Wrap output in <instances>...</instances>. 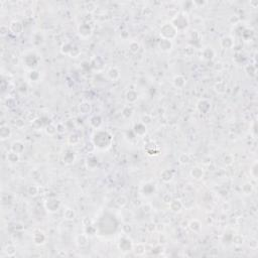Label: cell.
I'll use <instances>...</instances> for the list:
<instances>
[{
    "label": "cell",
    "instance_id": "obj_11",
    "mask_svg": "<svg viewBox=\"0 0 258 258\" xmlns=\"http://www.w3.org/2000/svg\"><path fill=\"white\" fill-rule=\"evenodd\" d=\"M159 47L163 52H169L172 49V42H171V40L163 38V40H160L159 42Z\"/></svg>",
    "mask_w": 258,
    "mask_h": 258
},
{
    "label": "cell",
    "instance_id": "obj_55",
    "mask_svg": "<svg viewBox=\"0 0 258 258\" xmlns=\"http://www.w3.org/2000/svg\"><path fill=\"white\" fill-rule=\"evenodd\" d=\"M57 130L59 133H64L65 132V125L61 124V123H59V124L57 125Z\"/></svg>",
    "mask_w": 258,
    "mask_h": 258
},
{
    "label": "cell",
    "instance_id": "obj_20",
    "mask_svg": "<svg viewBox=\"0 0 258 258\" xmlns=\"http://www.w3.org/2000/svg\"><path fill=\"white\" fill-rule=\"evenodd\" d=\"M138 99V94L135 90H129L126 92V100L129 103H135Z\"/></svg>",
    "mask_w": 258,
    "mask_h": 258
},
{
    "label": "cell",
    "instance_id": "obj_17",
    "mask_svg": "<svg viewBox=\"0 0 258 258\" xmlns=\"http://www.w3.org/2000/svg\"><path fill=\"white\" fill-rule=\"evenodd\" d=\"M10 136H11V129L9 127L5 126V125L1 126V128H0V138H1L2 140H6V139H8Z\"/></svg>",
    "mask_w": 258,
    "mask_h": 258
},
{
    "label": "cell",
    "instance_id": "obj_19",
    "mask_svg": "<svg viewBox=\"0 0 258 258\" xmlns=\"http://www.w3.org/2000/svg\"><path fill=\"white\" fill-rule=\"evenodd\" d=\"M186 85V79L182 75H178L174 78V86L178 89H182Z\"/></svg>",
    "mask_w": 258,
    "mask_h": 258
},
{
    "label": "cell",
    "instance_id": "obj_33",
    "mask_svg": "<svg viewBox=\"0 0 258 258\" xmlns=\"http://www.w3.org/2000/svg\"><path fill=\"white\" fill-rule=\"evenodd\" d=\"M45 132H47L49 135H55L56 133H57V125H53V123L49 124L47 127H45Z\"/></svg>",
    "mask_w": 258,
    "mask_h": 258
},
{
    "label": "cell",
    "instance_id": "obj_29",
    "mask_svg": "<svg viewBox=\"0 0 258 258\" xmlns=\"http://www.w3.org/2000/svg\"><path fill=\"white\" fill-rule=\"evenodd\" d=\"M142 192L145 196H150L154 192V186L151 184H146L142 188Z\"/></svg>",
    "mask_w": 258,
    "mask_h": 258
},
{
    "label": "cell",
    "instance_id": "obj_14",
    "mask_svg": "<svg viewBox=\"0 0 258 258\" xmlns=\"http://www.w3.org/2000/svg\"><path fill=\"white\" fill-rule=\"evenodd\" d=\"M11 151H13L17 154H21L24 151V144L21 141H15L11 145Z\"/></svg>",
    "mask_w": 258,
    "mask_h": 258
},
{
    "label": "cell",
    "instance_id": "obj_24",
    "mask_svg": "<svg viewBox=\"0 0 258 258\" xmlns=\"http://www.w3.org/2000/svg\"><path fill=\"white\" fill-rule=\"evenodd\" d=\"M79 110H80V112L82 113V114H88V113H90L91 112V104L89 102H86V101H84L80 104V106H79Z\"/></svg>",
    "mask_w": 258,
    "mask_h": 258
},
{
    "label": "cell",
    "instance_id": "obj_23",
    "mask_svg": "<svg viewBox=\"0 0 258 258\" xmlns=\"http://www.w3.org/2000/svg\"><path fill=\"white\" fill-rule=\"evenodd\" d=\"M221 45L224 49H231L234 45V40L231 36H226L221 40Z\"/></svg>",
    "mask_w": 258,
    "mask_h": 258
},
{
    "label": "cell",
    "instance_id": "obj_35",
    "mask_svg": "<svg viewBox=\"0 0 258 258\" xmlns=\"http://www.w3.org/2000/svg\"><path fill=\"white\" fill-rule=\"evenodd\" d=\"M64 216H65V218L67 219V220L72 221V220H74V219H75L76 214H75V212L73 211L72 209H67L66 211H65Z\"/></svg>",
    "mask_w": 258,
    "mask_h": 258
},
{
    "label": "cell",
    "instance_id": "obj_41",
    "mask_svg": "<svg viewBox=\"0 0 258 258\" xmlns=\"http://www.w3.org/2000/svg\"><path fill=\"white\" fill-rule=\"evenodd\" d=\"M242 192H243L245 195L251 194V192H252V184H250V183H246L244 186L242 187Z\"/></svg>",
    "mask_w": 258,
    "mask_h": 258
},
{
    "label": "cell",
    "instance_id": "obj_30",
    "mask_svg": "<svg viewBox=\"0 0 258 258\" xmlns=\"http://www.w3.org/2000/svg\"><path fill=\"white\" fill-rule=\"evenodd\" d=\"M201 223L198 220H192L190 222V224H188V227H190V229L192 231H194V232H198V231L201 230Z\"/></svg>",
    "mask_w": 258,
    "mask_h": 258
},
{
    "label": "cell",
    "instance_id": "obj_7",
    "mask_svg": "<svg viewBox=\"0 0 258 258\" xmlns=\"http://www.w3.org/2000/svg\"><path fill=\"white\" fill-rule=\"evenodd\" d=\"M197 109L203 114H207L211 109V103L206 99H202L200 100L197 104Z\"/></svg>",
    "mask_w": 258,
    "mask_h": 258
},
{
    "label": "cell",
    "instance_id": "obj_16",
    "mask_svg": "<svg viewBox=\"0 0 258 258\" xmlns=\"http://www.w3.org/2000/svg\"><path fill=\"white\" fill-rule=\"evenodd\" d=\"M45 239H47V238H45V235L42 232H40V231H36V232L33 234V241H34V243L37 245L44 244Z\"/></svg>",
    "mask_w": 258,
    "mask_h": 258
},
{
    "label": "cell",
    "instance_id": "obj_22",
    "mask_svg": "<svg viewBox=\"0 0 258 258\" xmlns=\"http://www.w3.org/2000/svg\"><path fill=\"white\" fill-rule=\"evenodd\" d=\"M102 118L101 116H99V115H95V116H93L91 118V120H90V124L92 125V127H94V128L96 129H98L100 128V126L102 125Z\"/></svg>",
    "mask_w": 258,
    "mask_h": 258
},
{
    "label": "cell",
    "instance_id": "obj_34",
    "mask_svg": "<svg viewBox=\"0 0 258 258\" xmlns=\"http://www.w3.org/2000/svg\"><path fill=\"white\" fill-rule=\"evenodd\" d=\"M74 49V45L72 44H65L63 47H61V53H65V55H70L71 52Z\"/></svg>",
    "mask_w": 258,
    "mask_h": 258
},
{
    "label": "cell",
    "instance_id": "obj_46",
    "mask_svg": "<svg viewBox=\"0 0 258 258\" xmlns=\"http://www.w3.org/2000/svg\"><path fill=\"white\" fill-rule=\"evenodd\" d=\"M29 79L32 80V81H37L38 79H40V74H38V72L36 71V70H32L29 73Z\"/></svg>",
    "mask_w": 258,
    "mask_h": 258
},
{
    "label": "cell",
    "instance_id": "obj_51",
    "mask_svg": "<svg viewBox=\"0 0 258 258\" xmlns=\"http://www.w3.org/2000/svg\"><path fill=\"white\" fill-rule=\"evenodd\" d=\"M150 122H151V117L149 115H143L142 116V123L143 124H149Z\"/></svg>",
    "mask_w": 258,
    "mask_h": 258
},
{
    "label": "cell",
    "instance_id": "obj_54",
    "mask_svg": "<svg viewBox=\"0 0 258 258\" xmlns=\"http://www.w3.org/2000/svg\"><path fill=\"white\" fill-rule=\"evenodd\" d=\"M86 232L87 233H89L90 235H94L95 232H96V229L94 228V227H92V226H89L88 225L87 226V228H86Z\"/></svg>",
    "mask_w": 258,
    "mask_h": 258
},
{
    "label": "cell",
    "instance_id": "obj_28",
    "mask_svg": "<svg viewBox=\"0 0 258 258\" xmlns=\"http://www.w3.org/2000/svg\"><path fill=\"white\" fill-rule=\"evenodd\" d=\"M203 57H204V59H206L208 61H211V60H213V57H215V52L213 51V49L206 48L203 51Z\"/></svg>",
    "mask_w": 258,
    "mask_h": 258
},
{
    "label": "cell",
    "instance_id": "obj_43",
    "mask_svg": "<svg viewBox=\"0 0 258 258\" xmlns=\"http://www.w3.org/2000/svg\"><path fill=\"white\" fill-rule=\"evenodd\" d=\"M80 141V137L78 134H71L70 137H69V142H70L71 144H77L78 142Z\"/></svg>",
    "mask_w": 258,
    "mask_h": 258
},
{
    "label": "cell",
    "instance_id": "obj_42",
    "mask_svg": "<svg viewBox=\"0 0 258 258\" xmlns=\"http://www.w3.org/2000/svg\"><path fill=\"white\" fill-rule=\"evenodd\" d=\"M116 204L119 207H124L127 204V199L125 196H120V197H118L116 200Z\"/></svg>",
    "mask_w": 258,
    "mask_h": 258
},
{
    "label": "cell",
    "instance_id": "obj_3",
    "mask_svg": "<svg viewBox=\"0 0 258 258\" xmlns=\"http://www.w3.org/2000/svg\"><path fill=\"white\" fill-rule=\"evenodd\" d=\"M176 33H178V30L175 28V26L171 22L164 23L160 28V36H163V38H165V40H171L172 38L176 36Z\"/></svg>",
    "mask_w": 258,
    "mask_h": 258
},
{
    "label": "cell",
    "instance_id": "obj_57",
    "mask_svg": "<svg viewBox=\"0 0 258 258\" xmlns=\"http://www.w3.org/2000/svg\"><path fill=\"white\" fill-rule=\"evenodd\" d=\"M123 229H126V230H127V231H126L127 234L131 232V227H130L129 225H124V226H123Z\"/></svg>",
    "mask_w": 258,
    "mask_h": 258
},
{
    "label": "cell",
    "instance_id": "obj_38",
    "mask_svg": "<svg viewBox=\"0 0 258 258\" xmlns=\"http://www.w3.org/2000/svg\"><path fill=\"white\" fill-rule=\"evenodd\" d=\"M87 163H88V167L90 168H95L98 164V160L95 156H91L87 159Z\"/></svg>",
    "mask_w": 258,
    "mask_h": 258
},
{
    "label": "cell",
    "instance_id": "obj_56",
    "mask_svg": "<svg viewBox=\"0 0 258 258\" xmlns=\"http://www.w3.org/2000/svg\"><path fill=\"white\" fill-rule=\"evenodd\" d=\"M233 241H234V243H236V244H242L243 239H242L240 236H235V237H233Z\"/></svg>",
    "mask_w": 258,
    "mask_h": 258
},
{
    "label": "cell",
    "instance_id": "obj_31",
    "mask_svg": "<svg viewBox=\"0 0 258 258\" xmlns=\"http://www.w3.org/2000/svg\"><path fill=\"white\" fill-rule=\"evenodd\" d=\"M7 160L10 161V163H18L19 161V154H17V153H15L13 151H10L8 154H7Z\"/></svg>",
    "mask_w": 258,
    "mask_h": 258
},
{
    "label": "cell",
    "instance_id": "obj_2",
    "mask_svg": "<svg viewBox=\"0 0 258 258\" xmlns=\"http://www.w3.org/2000/svg\"><path fill=\"white\" fill-rule=\"evenodd\" d=\"M171 23L175 26V28L176 30H184L188 26V18L187 15L184 13L176 14L174 16V18H172Z\"/></svg>",
    "mask_w": 258,
    "mask_h": 258
},
{
    "label": "cell",
    "instance_id": "obj_18",
    "mask_svg": "<svg viewBox=\"0 0 258 258\" xmlns=\"http://www.w3.org/2000/svg\"><path fill=\"white\" fill-rule=\"evenodd\" d=\"M161 180H163L164 183H169L171 180L174 179V171L171 169H164V171L161 172Z\"/></svg>",
    "mask_w": 258,
    "mask_h": 258
},
{
    "label": "cell",
    "instance_id": "obj_21",
    "mask_svg": "<svg viewBox=\"0 0 258 258\" xmlns=\"http://www.w3.org/2000/svg\"><path fill=\"white\" fill-rule=\"evenodd\" d=\"M145 150L146 152L148 153L149 155H157L159 153V149L156 147V145L154 143H148L145 146Z\"/></svg>",
    "mask_w": 258,
    "mask_h": 258
},
{
    "label": "cell",
    "instance_id": "obj_12",
    "mask_svg": "<svg viewBox=\"0 0 258 258\" xmlns=\"http://www.w3.org/2000/svg\"><path fill=\"white\" fill-rule=\"evenodd\" d=\"M49 118L47 117H40V118H36V120L33 121V125L37 127V128H41V127H47L49 124H51Z\"/></svg>",
    "mask_w": 258,
    "mask_h": 258
},
{
    "label": "cell",
    "instance_id": "obj_10",
    "mask_svg": "<svg viewBox=\"0 0 258 258\" xmlns=\"http://www.w3.org/2000/svg\"><path fill=\"white\" fill-rule=\"evenodd\" d=\"M133 132L135 133V135L137 136H143L146 133V126L142 122L136 123L133 127Z\"/></svg>",
    "mask_w": 258,
    "mask_h": 258
},
{
    "label": "cell",
    "instance_id": "obj_45",
    "mask_svg": "<svg viewBox=\"0 0 258 258\" xmlns=\"http://www.w3.org/2000/svg\"><path fill=\"white\" fill-rule=\"evenodd\" d=\"M246 73H247V75L250 76V77H253V76H255L256 74V68L254 67V66H247L246 67Z\"/></svg>",
    "mask_w": 258,
    "mask_h": 258
},
{
    "label": "cell",
    "instance_id": "obj_53",
    "mask_svg": "<svg viewBox=\"0 0 258 258\" xmlns=\"http://www.w3.org/2000/svg\"><path fill=\"white\" fill-rule=\"evenodd\" d=\"M224 161H225V163H226L227 165H230L231 163H233V157L231 156V155H226V156L224 157Z\"/></svg>",
    "mask_w": 258,
    "mask_h": 258
},
{
    "label": "cell",
    "instance_id": "obj_50",
    "mask_svg": "<svg viewBox=\"0 0 258 258\" xmlns=\"http://www.w3.org/2000/svg\"><path fill=\"white\" fill-rule=\"evenodd\" d=\"M80 49L77 48V47H74V49H73V51L71 52V53H70V56L72 57H78L79 55H80Z\"/></svg>",
    "mask_w": 258,
    "mask_h": 258
},
{
    "label": "cell",
    "instance_id": "obj_36",
    "mask_svg": "<svg viewBox=\"0 0 258 258\" xmlns=\"http://www.w3.org/2000/svg\"><path fill=\"white\" fill-rule=\"evenodd\" d=\"M179 161H180V163H182V164H188L191 161V157L188 154H187V153H183V154L180 155Z\"/></svg>",
    "mask_w": 258,
    "mask_h": 258
},
{
    "label": "cell",
    "instance_id": "obj_49",
    "mask_svg": "<svg viewBox=\"0 0 258 258\" xmlns=\"http://www.w3.org/2000/svg\"><path fill=\"white\" fill-rule=\"evenodd\" d=\"M250 174H251V175L253 176L254 179L257 178V163H255L253 164L251 171H250Z\"/></svg>",
    "mask_w": 258,
    "mask_h": 258
},
{
    "label": "cell",
    "instance_id": "obj_39",
    "mask_svg": "<svg viewBox=\"0 0 258 258\" xmlns=\"http://www.w3.org/2000/svg\"><path fill=\"white\" fill-rule=\"evenodd\" d=\"M27 194L29 196H32V197H34V196H36L38 194V188L36 186H29L27 188Z\"/></svg>",
    "mask_w": 258,
    "mask_h": 258
},
{
    "label": "cell",
    "instance_id": "obj_52",
    "mask_svg": "<svg viewBox=\"0 0 258 258\" xmlns=\"http://www.w3.org/2000/svg\"><path fill=\"white\" fill-rule=\"evenodd\" d=\"M163 201L164 203H167V204H169L171 201H172V198H171V196L169 195V194H167V195H164L163 197Z\"/></svg>",
    "mask_w": 258,
    "mask_h": 258
},
{
    "label": "cell",
    "instance_id": "obj_37",
    "mask_svg": "<svg viewBox=\"0 0 258 258\" xmlns=\"http://www.w3.org/2000/svg\"><path fill=\"white\" fill-rule=\"evenodd\" d=\"M139 49H140V45H139V44H138L137 41H132V42H130V44H129V51L131 52L132 53H136L138 51H139Z\"/></svg>",
    "mask_w": 258,
    "mask_h": 258
},
{
    "label": "cell",
    "instance_id": "obj_4",
    "mask_svg": "<svg viewBox=\"0 0 258 258\" xmlns=\"http://www.w3.org/2000/svg\"><path fill=\"white\" fill-rule=\"evenodd\" d=\"M60 207H61V202L57 199L52 198V199H49L48 201L45 202V209H47L49 212H51V213H55V212H57L60 209Z\"/></svg>",
    "mask_w": 258,
    "mask_h": 258
},
{
    "label": "cell",
    "instance_id": "obj_47",
    "mask_svg": "<svg viewBox=\"0 0 258 258\" xmlns=\"http://www.w3.org/2000/svg\"><path fill=\"white\" fill-rule=\"evenodd\" d=\"M134 251H135L137 255H142V254H144V252H145V247L142 244H138L135 247Z\"/></svg>",
    "mask_w": 258,
    "mask_h": 258
},
{
    "label": "cell",
    "instance_id": "obj_5",
    "mask_svg": "<svg viewBox=\"0 0 258 258\" xmlns=\"http://www.w3.org/2000/svg\"><path fill=\"white\" fill-rule=\"evenodd\" d=\"M37 63H38V59L36 55H32V53H30V55H27L24 57L23 59V64L25 65L26 67L28 69H33L37 66Z\"/></svg>",
    "mask_w": 258,
    "mask_h": 258
},
{
    "label": "cell",
    "instance_id": "obj_6",
    "mask_svg": "<svg viewBox=\"0 0 258 258\" xmlns=\"http://www.w3.org/2000/svg\"><path fill=\"white\" fill-rule=\"evenodd\" d=\"M78 32L81 36V37H84V38H87L89 37L91 34H92V28L89 24L87 23H82L79 25L78 27Z\"/></svg>",
    "mask_w": 258,
    "mask_h": 258
},
{
    "label": "cell",
    "instance_id": "obj_15",
    "mask_svg": "<svg viewBox=\"0 0 258 258\" xmlns=\"http://www.w3.org/2000/svg\"><path fill=\"white\" fill-rule=\"evenodd\" d=\"M191 176H192V178L195 180H201L204 176V171L200 167H195L192 168Z\"/></svg>",
    "mask_w": 258,
    "mask_h": 258
},
{
    "label": "cell",
    "instance_id": "obj_9",
    "mask_svg": "<svg viewBox=\"0 0 258 258\" xmlns=\"http://www.w3.org/2000/svg\"><path fill=\"white\" fill-rule=\"evenodd\" d=\"M119 248L124 252L130 251L131 248H132L131 241H130L128 238H122V239L120 240V242H119Z\"/></svg>",
    "mask_w": 258,
    "mask_h": 258
},
{
    "label": "cell",
    "instance_id": "obj_8",
    "mask_svg": "<svg viewBox=\"0 0 258 258\" xmlns=\"http://www.w3.org/2000/svg\"><path fill=\"white\" fill-rule=\"evenodd\" d=\"M9 30L14 34H19L23 30V24L18 20H13L9 24Z\"/></svg>",
    "mask_w": 258,
    "mask_h": 258
},
{
    "label": "cell",
    "instance_id": "obj_44",
    "mask_svg": "<svg viewBox=\"0 0 258 258\" xmlns=\"http://www.w3.org/2000/svg\"><path fill=\"white\" fill-rule=\"evenodd\" d=\"M5 252L6 254L8 256H13L15 253H16V250H15V247L12 245H8V246H6V248H5Z\"/></svg>",
    "mask_w": 258,
    "mask_h": 258
},
{
    "label": "cell",
    "instance_id": "obj_25",
    "mask_svg": "<svg viewBox=\"0 0 258 258\" xmlns=\"http://www.w3.org/2000/svg\"><path fill=\"white\" fill-rule=\"evenodd\" d=\"M76 159V155H75V153L72 151V150H67L66 153H65V155H64V161L66 163H74V160Z\"/></svg>",
    "mask_w": 258,
    "mask_h": 258
},
{
    "label": "cell",
    "instance_id": "obj_40",
    "mask_svg": "<svg viewBox=\"0 0 258 258\" xmlns=\"http://www.w3.org/2000/svg\"><path fill=\"white\" fill-rule=\"evenodd\" d=\"M77 242H78V244L80 246H86L88 243V239L85 235H80V236H78V238H77Z\"/></svg>",
    "mask_w": 258,
    "mask_h": 258
},
{
    "label": "cell",
    "instance_id": "obj_32",
    "mask_svg": "<svg viewBox=\"0 0 258 258\" xmlns=\"http://www.w3.org/2000/svg\"><path fill=\"white\" fill-rule=\"evenodd\" d=\"M132 114H133V110L131 107H129V106H126L123 108L122 110V116L126 118V119H128L132 116Z\"/></svg>",
    "mask_w": 258,
    "mask_h": 258
},
{
    "label": "cell",
    "instance_id": "obj_13",
    "mask_svg": "<svg viewBox=\"0 0 258 258\" xmlns=\"http://www.w3.org/2000/svg\"><path fill=\"white\" fill-rule=\"evenodd\" d=\"M183 203L180 201V200H172V201L169 203V208H171V211H172L174 213H179V212L182 211L183 209Z\"/></svg>",
    "mask_w": 258,
    "mask_h": 258
},
{
    "label": "cell",
    "instance_id": "obj_1",
    "mask_svg": "<svg viewBox=\"0 0 258 258\" xmlns=\"http://www.w3.org/2000/svg\"><path fill=\"white\" fill-rule=\"evenodd\" d=\"M92 140H93V143L96 147L104 150L109 148L111 146L113 141V137L109 132L103 131V130H98V131L95 132Z\"/></svg>",
    "mask_w": 258,
    "mask_h": 258
},
{
    "label": "cell",
    "instance_id": "obj_26",
    "mask_svg": "<svg viewBox=\"0 0 258 258\" xmlns=\"http://www.w3.org/2000/svg\"><path fill=\"white\" fill-rule=\"evenodd\" d=\"M214 88H215V90H216V92H218V93H220V94H223L227 91V84L225 82H223V81H220V82H217L215 84Z\"/></svg>",
    "mask_w": 258,
    "mask_h": 258
},
{
    "label": "cell",
    "instance_id": "obj_48",
    "mask_svg": "<svg viewBox=\"0 0 258 258\" xmlns=\"http://www.w3.org/2000/svg\"><path fill=\"white\" fill-rule=\"evenodd\" d=\"M8 32H10L8 26H6V25H1V27H0V33H1V36H6V34L8 33Z\"/></svg>",
    "mask_w": 258,
    "mask_h": 258
},
{
    "label": "cell",
    "instance_id": "obj_27",
    "mask_svg": "<svg viewBox=\"0 0 258 258\" xmlns=\"http://www.w3.org/2000/svg\"><path fill=\"white\" fill-rule=\"evenodd\" d=\"M108 77L113 81L118 80L120 78V71H119L117 68H111L108 71Z\"/></svg>",
    "mask_w": 258,
    "mask_h": 258
}]
</instances>
